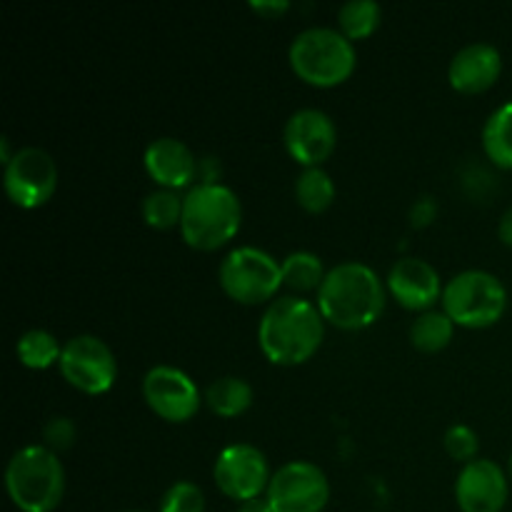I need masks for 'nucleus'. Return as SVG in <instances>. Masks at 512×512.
Masks as SVG:
<instances>
[{
    "label": "nucleus",
    "instance_id": "nucleus-23",
    "mask_svg": "<svg viewBox=\"0 0 512 512\" xmlns=\"http://www.w3.org/2000/svg\"><path fill=\"white\" fill-rule=\"evenodd\" d=\"M383 23V8L375 0H348L338 10V30L348 40H365Z\"/></svg>",
    "mask_w": 512,
    "mask_h": 512
},
{
    "label": "nucleus",
    "instance_id": "nucleus-7",
    "mask_svg": "<svg viewBox=\"0 0 512 512\" xmlns=\"http://www.w3.org/2000/svg\"><path fill=\"white\" fill-rule=\"evenodd\" d=\"M218 280L223 293L240 305L273 303L283 283V268L278 260L263 248L240 245L230 250L220 263Z\"/></svg>",
    "mask_w": 512,
    "mask_h": 512
},
{
    "label": "nucleus",
    "instance_id": "nucleus-3",
    "mask_svg": "<svg viewBox=\"0 0 512 512\" xmlns=\"http://www.w3.org/2000/svg\"><path fill=\"white\" fill-rule=\"evenodd\" d=\"M243 225V203L238 193L223 183H198L183 195L180 235L203 253L223 248Z\"/></svg>",
    "mask_w": 512,
    "mask_h": 512
},
{
    "label": "nucleus",
    "instance_id": "nucleus-30",
    "mask_svg": "<svg viewBox=\"0 0 512 512\" xmlns=\"http://www.w3.org/2000/svg\"><path fill=\"white\" fill-rule=\"evenodd\" d=\"M250 8L265 18H278V15L288 13L290 0H250Z\"/></svg>",
    "mask_w": 512,
    "mask_h": 512
},
{
    "label": "nucleus",
    "instance_id": "nucleus-29",
    "mask_svg": "<svg viewBox=\"0 0 512 512\" xmlns=\"http://www.w3.org/2000/svg\"><path fill=\"white\" fill-rule=\"evenodd\" d=\"M435 218H438V203H435V198L433 195H420L413 203V208H410V225L413 228H428Z\"/></svg>",
    "mask_w": 512,
    "mask_h": 512
},
{
    "label": "nucleus",
    "instance_id": "nucleus-15",
    "mask_svg": "<svg viewBox=\"0 0 512 512\" xmlns=\"http://www.w3.org/2000/svg\"><path fill=\"white\" fill-rule=\"evenodd\" d=\"M443 280L440 273L423 258H408L395 260L393 268L388 273V290L405 310H415V313H425L433 310L438 300H443Z\"/></svg>",
    "mask_w": 512,
    "mask_h": 512
},
{
    "label": "nucleus",
    "instance_id": "nucleus-5",
    "mask_svg": "<svg viewBox=\"0 0 512 512\" xmlns=\"http://www.w3.org/2000/svg\"><path fill=\"white\" fill-rule=\"evenodd\" d=\"M293 73L315 88H335L355 73L358 53L353 40L345 38L338 28L310 25L300 30L288 48Z\"/></svg>",
    "mask_w": 512,
    "mask_h": 512
},
{
    "label": "nucleus",
    "instance_id": "nucleus-32",
    "mask_svg": "<svg viewBox=\"0 0 512 512\" xmlns=\"http://www.w3.org/2000/svg\"><path fill=\"white\" fill-rule=\"evenodd\" d=\"M238 512H273V510H270V503L265 500V495H263V498L248 500V503L240 505Z\"/></svg>",
    "mask_w": 512,
    "mask_h": 512
},
{
    "label": "nucleus",
    "instance_id": "nucleus-8",
    "mask_svg": "<svg viewBox=\"0 0 512 512\" xmlns=\"http://www.w3.org/2000/svg\"><path fill=\"white\" fill-rule=\"evenodd\" d=\"M58 368L65 383L85 395L108 393L118 378V360L110 345L88 333L65 340Z\"/></svg>",
    "mask_w": 512,
    "mask_h": 512
},
{
    "label": "nucleus",
    "instance_id": "nucleus-17",
    "mask_svg": "<svg viewBox=\"0 0 512 512\" xmlns=\"http://www.w3.org/2000/svg\"><path fill=\"white\" fill-rule=\"evenodd\" d=\"M503 73V55L493 43H468L453 55L448 80L458 93L478 95L493 88Z\"/></svg>",
    "mask_w": 512,
    "mask_h": 512
},
{
    "label": "nucleus",
    "instance_id": "nucleus-20",
    "mask_svg": "<svg viewBox=\"0 0 512 512\" xmlns=\"http://www.w3.org/2000/svg\"><path fill=\"white\" fill-rule=\"evenodd\" d=\"M455 335V323L445 310H425L410 325V343L420 353H440L450 345Z\"/></svg>",
    "mask_w": 512,
    "mask_h": 512
},
{
    "label": "nucleus",
    "instance_id": "nucleus-31",
    "mask_svg": "<svg viewBox=\"0 0 512 512\" xmlns=\"http://www.w3.org/2000/svg\"><path fill=\"white\" fill-rule=\"evenodd\" d=\"M498 238L503 240V243L508 245V248H512V205H510L508 210H505L503 218H500V223H498Z\"/></svg>",
    "mask_w": 512,
    "mask_h": 512
},
{
    "label": "nucleus",
    "instance_id": "nucleus-2",
    "mask_svg": "<svg viewBox=\"0 0 512 512\" xmlns=\"http://www.w3.org/2000/svg\"><path fill=\"white\" fill-rule=\"evenodd\" d=\"M325 323L340 330H365L383 315L385 285L370 265L348 260L328 270L318 290Z\"/></svg>",
    "mask_w": 512,
    "mask_h": 512
},
{
    "label": "nucleus",
    "instance_id": "nucleus-1",
    "mask_svg": "<svg viewBox=\"0 0 512 512\" xmlns=\"http://www.w3.org/2000/svg\"><path fill=\"white\" fill-rule=\"evenodd\" d=\"M325 338V318L318 303L283 295L265 308L258 325V345L273 365H303L320 350Z\"/></svg>",
    "mask_w": 512,
    "mask_h": 512
},
{
    "label": "nucleus",
    "instance_id": "nucleus-28",
    "mask_svg": "<svg viewBox=\"0 0 512 512\" xmlns=\"http://www.w3.org/2000/svg\"><path fill=\"white\" fill-rule=\"evenodd\" d=\"M75 438H78V428L65 415H55L43 425V445L53 453H63V450L73 448Z\"/></svg>",
    "mask_w": 512,
    "mask_h": 512
},
{
    "label": "nucleus",
    "instance_id": "nucleus-9",
    "mask_svg": "<svg viewBox=\"0 0 512 512\" xmlns=\"http://www.w3.org/2000/svg\"><path fill=\"white\" fill-rule=\"evenodd\" d=\"M265 500L273 512H323L330 503L328 475L310 460H290L273 473Z\"/></svg>",
    "mask_w": 512,
    "mask_h": 512
},
{
    "label": "nucleus",
    "instance_id": "nucleus-24",
    "mask_svg": "<svg viewBox=\"0 0 512 512\" xmlns=\"http://www.w3.org/2000/svg\"><path fill=\"white\" fill-rule=\"evenodd\" d=\"M280 268H283V283L298 293L320 290L325 275H328L320 255L310 253V250H295V253L285 255Z\"/></svg>",
    "mask_w": 512,
    "mask_h": 512
},
{
    "label": "nucleus",
    "instance_id": "nucleus-19",
    "mask_svg": "<svg viewBox=\"0 0 512 512\" xmlns=\"http://www.w3.org/2000/svg\"><path fill=\"white\" fill-rule=\"evenodd\" d=\"M483 150L490 163L512 170V100L498 105L485 120Z\"/></svg>",
    "mask_w": 512,
    "mask_h": 512
},
{
    "label": "nucleus",
    "instance_id": "nucleus-10",
    "mask_svg": "<svg viewBox=\"0 0 512 512\" xmlns=\"http://www.w3.org/2000/svg\"><path fill=\"white\" fill-rule=\"evenodd\" d=\"M3 188L10 203L18 208H40L58 190V163L48 150L35 145L15 150L13 160L5 165Z\"/></svg>",
    "mask_w": 512,
    "mask_h": 512
},
{
    "label": "nucleus",
    "instance_id": "nucleus-18",
    "mask_svg": "<svg viewBox=\"0 0 512 512\" xmlns=\"http://www.w3.org/2000/svg\"><path fill=\"white\" fill-rule=\"evenodd\" d=\"M203 400L218 418H240L253 405V388L238 375H223L205 388Z\"/></svg>",
    "mask_w": 512,
    "mask_h": 512
},
{
    "label": "nucleus",
    "instance_id": "nucleus-33",
    "mask_svg": "<svg viewBox=\"0 0 512 512\" xmlns=\"http://www.w3.org/2000/svg\"><path fill=\"white\" fill-rule=\"evenodd\" d=\"M508 468H510V478H512V455H510V463H508Z\"/></svg>",
    "mask_w": 512,
    "mask_h": 512
},
{
    "label": "nucleus",
    "instance_id": "nucleus-6",
    "mask_svg": "<svg viewBox=\"0 0 512 512\" xmlns=\"http://www.w3.org/2000/svg\"><path fill=\"white\" fill-rule=\"evenodd\" d=\"M440 305L460 328L483 330L505 315L508 290L503 280L488 270H463L445 283Z\"/></svg>",
    "mask_w": 512,
    "mask_h": 512
},
{
    "label": "nucleus",
    "instance_id": "nucleus-14",
    "mask_svg": "<svg viewBox=\"0 0 512 512\" xmlns=\"http://www.w3.org/2000/svg\"><path fill=\"white\" fill-rule=\"evenodd\" d=\"M508 495V475L495 460L488 458L463 465L455 480V500L463 512H503Z\"/></svg>",
    "mask_w": 512,
    "mask_h": 512
},
{
    "label": "nucleus",
    "instance_id": "nucleus-12",
    "mask_svg": "<svg viewBox=\"0 0 512 512\" xmlns=\"http://www.w3.org/2000/svg\"><path fill=\"white\" fill-rule=\"evenodd\" d=\"M143 398L165 423H188L200 410V390L185 370L155 365L143 378Z\"/></svg>",
    "mask_w": 512,
    "mask_h": 512
},
{
    "label": "nucleus",
    "instance_id": "nucleus-25",
    "mask_svg": "<svg viewBox=\"0 0 512 512\" xmlns=\"http://www.w3.org/2000/svg\"><path fill=\"white\" fill-rule=\"evenodd\" d=\"M140 213H143V220L150 228H175V225H180V218H183V195L178 190H153V193L145 195L143 205H140Z\"/></svg>",
    "mask_w": 512,
    "mask_h": 512
},
{
    "label": "nucleus",
    "instance_id": "nucleus-4",
    "mask_svg": "<svg viewBox=\"0 0 512 512\" xmlns=\"http://www.w3.org/2000/svg\"><path fill=\"white\" fill-rule=\"evenodd\" d=\"M5 490L20 512H53L65 495V468L58 453L43 443L15 450L5 465Z\"/></svg>",
    "mask_w": 512,
    "mask_h": 512
},
{
    "label": "nucleus",
    "instance_id": "nucleus-27",
    "mask_svg": "<svg viewBox=\"0 0 512 512\" xmlns=\"http://www.w3.org/2000/svg\"><path fill=\"white\" fill-rule=\"evenodd\" d=\"M443 445H445V453H448L453 460H458V463L468 465L473 463V460H478L480 438L470 425L465 423L450 425V428L445 430Z\"/></svg>",
    "mask_w": 512,
    "mask_h": 512
},
{
    "label": "nucleus",
    "instance_id": "nucleus-16",
    "mask_svg": "<svg viewBox=\"0 0 512 512\" xmlns=\"http://www.w3.org/2000/svg\"><path fill=\"white\" fill-rule=\"evenodd\" d=\"M143 165L150 178L158 183V188L178 190V193L185 188H193L200 173V163L193 150L183 140L168 138V135L150 140L143 153Z\"/></svg>",
    "mask_w": 512,
    "mask_h": 512
},
{
    "label": "nucleus",
    "instance_id": "nucleus-13",
    "mask_svg": "<svg viewBox=\"0 0 512 512\" xmlns=\"http://www.w3.org/2000/svg\"><path fill=\"white\" fill-rule=\"evenodd\" d=\"M283 145L303 168H323L338 145V128L320 108H300L285 120Z\"/></svg>",
    "mask_w": 512,
    "mask_h": 512
},
{
    "label": "nucleus",
    "instance_id": "nucleus-22",
    "mask_svg": "<svg viewBox=\"0 0 512 512\" xmlns=\"http://www.w3.org/2000/svg\"><path fill=\"white\" fill-rule=\"evenodd\" d=\"M15 355H18L20 365H25V368L48 370L50 365L60 363L63 345L50 330L33 328L20 335L18 343H15Z\"/></svg>",
    "mask_w": 512,
    "mask_h": 512
},
{
    "label": "nucleus",
    "instance_id": "nucleus-34",
    "mask_svg": "<svg viewBox=\"0 0 512 512\" xmlns=\"http://www.w3.org/2000/svg\"><path fill=\"white\" fill-rule=\"evenodd\" d=\"M128 512H138V510H128Z\"/></svg>",
    "mask_w": 512,
    "mask_h": 512
},
{
    "label": "nucleus",
    "instance_id": "nucleus-21",
    "mask_svg": "<svg viewBox=\"0 0 512 512\" xmlns=\"http://www.w3.org/2000/svg\"><path fill=\"white\" fill-rule=\"evenodd\" d=\"M338 188L325 168H303L295 178V200L308 213H325L333 205Z\"/></svg>",
    "mask_w": 512,
    "mask_h": 512
},
{
    "label": "nucleus",
    "instance_id": "nucleus-11",
    "mask_svg": "<svg viewBox=\"0 0 512 512\" xmlns=\"http://www.w3.org/2000/svg\"><path fill=\"white\" fill-rule=\"evenodd\" d=\"M268 458L260 448L250 443H233L223 448L215 458L213 480L225 498L235 503L263 498L270 485Z\"/></svg>",
    "mask_w": 512,
    "mask_h": 512
},
{
    "label": "nucleus",
    "instance_id": "nucleus-26",
    "mask_svg": "<svg viewBox=\"0 0 512 512\" xmlns=\"http://www.w3.org/2000/svg\"><path fill=\"white\" fill-rule=\"evenodd\" d=\"M158 512H205V495L193 480H178L160 498Z\"/></svg>",
    "mask_w": 512,
    "mask_h": 512
}]
</instances>
